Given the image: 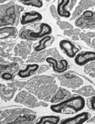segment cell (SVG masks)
<instances>
[{"instance_id": "obj_7", "label": "cell", "mask_w": 95, "mask_h": 124, "mask_svg": "<svg viewBox=\"0 0 95 124\" xmlns=\"http://www.w3.org/2000/svg\"><path fill=\"white\" fill-rule=\"evenodd\" d=\"M60 49L69 58H75L76 55L80 52L81 48L77 47L72 41L68 39H62L59 43Z\"/></svg>"}, {"instance_id": "obj_13", "label": "cell", "mask_w": 95, "mask_h": 124, "mask_svg": "<svg viewBox=\"0 0 95 124\" xmlns=\"http://www.w3.org/2000/svg\"><path fill=\"white\" fill-rule=\"evenodd\" d=\"M54 36H51V35H48L45 37L42 38L40 39L38 41V44L33 46L34 50L36 52H40L45 49L47 46H49L53 41H54Z\"/></svg>"}, {"instance_id": "obj_24", "label": "cell", "mask_w": 95, "mask_h": 124, "mask_svg": "<svg viewBox=\"0 0 95 124\" xmlns=\"http://www.w3.org/2000/svg\"><path fill=\"white\" fill-rule=\"evenodd\" d=\"M18 64L17 62H13L11 63L9 65H1L0 64V73L3 72L5 70L9 69V68H14L15 66H17Z\"/></svg>"}, {"instance_id": "obj_6", "label": "cell", "mask_w": 95, "mask_h": 124, "mask_svg": "<svg viewBox=\"0 0 95 124\" xmlns=\"http://www.w3.org/2000/svg\"><path fill=\"white\" fill-rule=\"evenodd\" d=\"M60 83L62 86L68 88H75L79 87L83 83V80L73 74L66 73L58 77Z\"/></svg>"}, {"instance_id": "obj_1", "label": "cell", "mask_w": 95, "mask_h": 124, "mask_svg": "<svg viewBox=\"0 0 95 124\" xmlns=\"http://www.w3.org/2000/svg\"><path fill=\"white\" fill-rule=\"evenodd\" d=\"M86 106L85 99L81 95H75L60 102L51 106V111L56 113L72 114L82 111Z\"/></svg>"}, {"instance_id": "obj_14", "label": "cell", "mask_w": 95, "mask_h": 124, "mask_svg": "<svg viewBox=\"0 0 95 124\" xmlns=\"http://www.w3.org/2000/svg\"><path fill=\"white\" fill-rule=\"evenodd\" d=\"M70 0H61L57 7V13L58 16L64 18H70L71 13L67 10V6L70 4Z\"/></svg>"}, {"instance_id": "obj_22", "label": "cell", "mask_w": 95, "mask_h": 124, "mask_svg": "<svg viewBox=\"0 0 95 124\" xmlns=\"http://www.w3.org/2000/svg\"><path fill=\"white\" fill-rule=\"evenodd\" d=\"M58 26H60V27L63 30H65V29H70L73 28V26H71V24L66 22H61V21H58Z\"/></svg>"}, {"instance_id": "obj_17", "label": "cell", "mask_w": 95, "mask_h": 124, "mask_svg": "<svg viewBox=\"0 0 95 124\" xmlns=\"http://www.w3.org/2000/svg\"><path fill=\"white\" fill-rule=\"evenodd\" d=\"M70 95H71V93L69 91L64 88L60 87L52 96L51 99V102L54 104L58 103L70 97Z\"/></svg>"}, {"instance_id": "obj_18", "label": "cell", "mask_w": 95, "mask_h": 124, "mask_svg": "<svg viewBox=\"0 0 95 124\" xmlns=\"http://www.w3.org/2000/svg\"><path fill=\"white\" fill-rule=\"evenodd\" d=\"M61 122L60 116L47 115L42 116L35 124H58Z\"/></svg>"}, {"instance_id": "obj_19", "label": "cell", "mask_w": 95, "mask_h": 124, "mask_svg": "<svg viewBox=\"0 0 95 124\" xmlns=\"http://www.w3.org/2000/svg\"><path fill=\"white\" fill-rule=\"evenodd\" d=\"M36 118L35 115H26L24 116H20L15 118L12 122L7 124H29L34 120Z\"/></svg>"}, {"instance_id": "obj_11", "label": "cell", "mask_w": 95, "mask_h": 124, "mask_svg": "<svg viewBox=\"0 0 95 124\" xmlns=\"http://www.w3.org/2000/svg\"><path fill=\"white\" fill-rule=\"evenodd\" d=\"M42 16L39 12H35V11L26 12L21 17L20 24L24 26V25L31 24L37 21H40L42 20Z\"/></svg>"}, {"instance_id": "obj_28", "label": "cell", "mask_w": 95, "mask_h": 124, "mask_svg": "<svg viewBox=\"0 0 95 124\" xmlns=\"http://www.w3.org/2000/svg\"><path fill=\"white\" fill-rule=\"evenodd\" d=\"M49 69V66H42L41 67H40L39 70H38V73H41L43 71H45L48 70Z\"/></svg>"}, {"instance_id": "obj_29", "label": "cell", "mask_w": 95, "mask_h": 124, "mask_svg": "<svg viewBox=\"0 0 95 124\" xmlns=\"http://www.w3.org/2000/svg\"><path fill=\"white\" fill-rule=\"evenodd\" d=\"M91 46L92 48H95V39H93V42H92L91 45Z\"/></svg>"}, {"instance_id": "obj_4", "label": "cell", "mask_w": 95, "mask_h": 124, "mask_svg": "<svg viewBox=\"0 0 95 124\" xmlns=\"http://www.w3.org/2000/svg\"><path fill=\"white\" fill-rule=\"evenodd\" d=\"M52 29L50 25L46 23H42L39 25V30L34 31L33 30L23 31L20 34V38L27 41H35L41 39L52 33Z\"/></svg>"}, {"instance_id": "obj_30", "label": "cell", "mask_w": 95, "mask_h": 124, "mask_svg": "<svg viewBox=\"0 0 95 124\" xmlns=\"http://www.w3.org/2000/svg\"><path fill=\"white\" fill-rule=\"evenodd\" d=\"M7 1H9V0H0V3H4Z\"/></svg>"}, {"instance_id": "obj_16", "label": "cell", "mask_w": 95, "mask_h": 124, "mask_svg": "<svg viewBox=\"0 0 95 124\" xmlns=\"http://www.w3.org/2000/svg\"><path fill=\"white\" fill-rule=\"evenodd\" d=\"M18 35V30L14 26H5L0 28V39L7 38H16Z\"/></svg>"}, {"instance_id": "obj_2", "label": "cell", "mask_w": 95, "mask_h": 124, "mask_svg": "<svg viewBox=\"0 0 95 124\" xmlns=\"http://www.w3.org/2000/svg\"><path fill=\"white\" fill-rule=\"evenodd\" d=\"M29 85L40 86V87L28 88L31 90L33 93L37 95L40 99L49 100L51 95L56 92L57 86L55 84V81L51 77H37V78L33 80V82H30Z\"/></svg>"}, {"instance_id": "obj_12", "label": "cell", "mask_w": 95, "mask_h": 124, "mask_svg": "<svg viewBox=\"0 0 95 124\" xmlns=\"http://www.w3.org/2000/svg\"><path fill=\"white\" fill-rule=\"evenodd\" d=\"M15 101L21 102V103H24L27 106H37L38 104H36L37 100L31 94L27 93L26 91H22L17 95Z\"/></svg>"}, {"instance_id": "obj_23", "label": "cell", "mask_w": 95, "mask_h": 124, "mask_svg": "<svg viewBox=\"0 0 95 124\" xmlns=\"http://www.w3.org/2000/svg\"><path fill=\"white\" fill-rule=\"evenodd\" d=\"M80 30L79 29H75V30H68V31H65L64 32V34L67 36H71L73 37L74 36H77L78 34H80Z\"/></svg>"}, {"instance_id": "obj_9", "label": "cell", "mask_w": 95, "mask_h": 124, "mask_svg": "<svg viewBox=\"0 0 95 124\" xmlns=\"http://www.w3.org/2000/svg\"><path fill=\"white\" fill-rule=\"evenodd\" d=\"M95 61V52L82 51L78 52L74 58V62L78 66H84Z\"/></svg>"}, {"instance_id": "obj_5", "label": "cell", "mask_w": 95, "mask_h": 124, "mask_svg": "<svg viewBox=\"0 0 95 124\" xmlns=\"http://www.w3.org/2000/svg\"><path fill=\"white\" fill-rule=\"evenodd\" d=\"M75 25L79 28H89L95 26V14L90 10L83 12L80 17L77 19Z\"/></svg>"}, {"instance_id": "obj_26", "label": "cell", "mask_w": 95, "mask_h": 124, "mask_svg": "<svg viewBox=\"0 0 95 124\" xmlns=\"http://www.w3.org/2000/svg\"><path fill=\"white\" fill-rule=\"evenodd\" d=\"M1 77L3 79L5 80H12L13 78V75L10 73H9V72H5V73H3V75H1Z\"/></svg>"}, {"instance_id": "obj_3", "label": "cell", "mask_w": 95, "mask_h": 124, "mask_svg": "<svg viewBox=\"0 0 95 124\" xmlns=\"http://www.w3.org/2000/svg\"><path fill=\"white\" fill-rule=\"evenodd\" d=\"M19 8L14 3L0 6V27L14 25L19 16Z\"/></svg>"}, {"instance_id": "obj_15", "label": "cell", "mask_w": 95, "mask_h": 124, "mask_svg": "<svg viewBox=\"0 0 95 124\" xmlns=\"http://www.w3.org/2000/svg\"><path fill=\"white\" fill-rule=\"evenodd\" d=\"M40 66L38 64H31L26 66L24 70H20L18 71V76L21 78H26L39 70Z\"/></svg>"}, {"instance_id": "obj_10", "label": "cell", "mask_w": 95, "mask_h": 124, "mask_svg": "<svg viewBox=\"0 0 95 124\" xmlns=\"http://www.w3.org/2000/svg\"><path fill=\"white\" fill-rule=\"evenodd\" d=\"M91 118V114L84 111L77 114L74 116L63 119L60 124H84Z\"/></svg>"}, {"instance_id": "obj_8", "label": "cell", "mask_w": 95, "mask_h": 124, "mask_svg": "<svg viewBox=\"0 0 95 124\" xmlns=\"http://www.w3.org/2000/svg\"><path fill=\"white\" fill-rule=\"evenodd\" d=\"M45 61L51 65L53 71L56 73H63L66 72L69 68V64L67 60H58L53 57H47Z\"/></svg>"}, {"instance_id": "obj_27", "label": "cell", "mask_w": 95, "mask_h": 124, "mask_svg": "<svg viewBox=\"0 0 95 124\" xmlns=\"http://www.w3.org/2000/svg\"><path fill=\"white\" fill-rule=\"evenodd\" d=\"M50 10H51V12L52 13V15L54 17L55 19H60V16H58V13H57V10H56V9H55V7H54L53 5H52L50 8Z\"/></svg>"}, {"instance_id": "obj_25", "label": "cell", "mask_w": 95, "mask_h": 124, "mask_svg": "<svg viewBox=\"0 0 95 124\" xmlns=\"http://www.w3.org/2000/svg\"><path fill=\"white\" fill-rule=\"evenodd\" d=\"M89 108L92 110L95 111V95H92L88 99Z\"/></svg>"}, {"instance_id": "obj_20", "label": "cell", "mask_w": 95, "mask_h": 124, "mask_svg": "<svg viewBox=\"0 0 95 124\" xmlns=\"http://www.w3.org/2000/svg\"><path fill=\"white\" fill-rule=\"evenodd\" d=\"M77 93H80L84 96H90V95H95V90H94L91 86H86L79 90H77Z\"/></svg>"}, {"instance_id": "obj_21", "label": "cell", "mask_w": 95, "mask_h": 124, "mask_svg": "<svg viewBox=\"0 0 95 124\" xmlns=\"http://www.w3.org/2000/svg\"><path fill=\"white\" fill-rule=\"evenodd\" d=\"M22 4L27 6H32L36 8H42L43 5L42 0H20Z\"/></svg>"}]
</instances>
